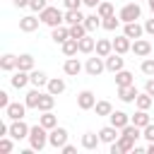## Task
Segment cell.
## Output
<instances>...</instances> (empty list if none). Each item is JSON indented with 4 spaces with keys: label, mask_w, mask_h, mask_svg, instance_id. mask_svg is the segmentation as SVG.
<instances>
[{
    "label": "cell",
    "mask_w": 154,
    "mask_h": 154,
    "mask_svg": "<svg viewBox=\"0 0 154 154\" xmlns=\"http://www.w3.org/2000/svg\"><path fill=\"white\" fill-rule=\"evenodd\" d=\"M17 70L31 72V70H34V55H29V53H22V55H17Z\"/></svg>",
    "instance_id": "obj_24"
},
{
    "label": "cell",
    "mask_w": 154,
    "mask_h": 154,
    "mask_svg": "<svg viewBox=\"0 0 154 154\" xmlns=\"http://www.w3.org/2000/svg\"><path fill=\"white\" fill-rule=\"evenodd\" d=\"M26 140H29V147H31L34 152H41V149L48 144V130L38 123V125H34V128L29 130V137H26Z\"/></svg>",
    "instance_id": "obj_1"
},
{
    "label": "cell",
    "mask_w": 154,
    "mask_h": 154,
    "mask_svg": "<svg viewBox=\"0 0 154 154\" xmlns=\"http://www.w3.org/2000/svg\"><path fill=\"white\" fill-rule=\"evenodd\" d=\"M118 17H120V22H123V24H128V22H137V19L142 17V7H140V2L135 0V2L123 5V7H120V12H118Z\"/></svg>",
    "instance_id": "obj_3"
},
{
    "label": "cell",
    "mask_w": 154,
    "mask_h": 154,
    "mask_svg": "<svg viewBox=\"0 0 154 154\" xmlns=\"http://www.w3.org/2000/svg\"><path fill=\"white\" fill-rule=\"evenodd\" d=\"M63 5H65V10H79L84 5V0H63Z\"/></svg>",
    "instance_id": "obj_45"
},
{
    "label": "cell",
    "mask_w": 154,
    "mask_h": 154,
    "mask_svg": "<svg viewBox=\"0 0 154 154\" xmlns=\"http://www.w3.org/2000/svg\"><path fill=\"white\" fill-rule=\"evenodd\" d=\"M96 14L103 19V17H111V14H116V10H113V5H111L108 0H101V2L96 5Z\"/></svg>",
    "instance_id": "obj_36"
},
{
    "label": "cell",
    "mask_w": 154,
    "mask_h": 154,
    "mask_svg": "<svg viewBox=\"0 0 154 154\" xmlns=\"http://www.w3.org/2000/svg\"><path fill=\"white\" fill-rule=\"evenodd\" d=\"M29 2H31V0H12L14 7H29Z\"/></svg>",
    "instance_id": "obj_50"
},
{
    "label": "cell",
    "mask_w": 154,
    "mask_h": 154,
    "mask_svg": "<svg viewBox=\"0 0 154 154\" xmlns=\"http://www.w3.org/2000/svg\"><path fill=\"white\" fill-rule=\"evenodd\" d=\"M29 7H31L34 12H43V10L48 7V2H46V0H31V2H29Z\"/></svg>",
    "instance_id": "obj_43"
},
{
    "label": "cell",
    "mask_w": 154,
    "mask_h": 154,
    "mask_svg": "<svg viewBox=\"0 0 154 154\" xmlns=\"http://www.w3.org/2000/svg\"><path fill=\"white\" fill-rule=\"evenodd\" d=\"M84 26H87V31L91 34V31H96L99 26H101V17L94 12V14H89V17H84Z\"/></svg>",
    "instance_id": "obj_37"
},
{
    "label": "cell",
    "mask_w": 154,
    "mask_h": 154,
    "mask_svg": "<svg viewBox=\"0 0 154 154\" xmlns=\"http://www.w3.org/2000/svg\"><path fill=\"white\" fill-rule=\"evenodd\" d=\"M29 125L24 123V118L22 120H12V125H10V137H14V140H24V137H29Z\"/></svg>",
    "instance_id": "obj_10"
},
{
    "label": "cell",
    "mask_w": 154,
    "mask_h": 154,
    "mask_svg": "<svg viewBox=\"0 0 154 154\" xmlns=\"http://www.w3.org/2000/svg\"><path fill=\"white\" fill-rule=\"evenodd\" d=\"M29 77H31V84H34V87H38V89L48 84V77H46V72H41V70H31V72H29Z\"/></svg>",
    "instance_id": "obj_34"
},
{
    "label": "cell",
    "mask_w": 154,
    "mask_h": 154,
    "mask_svg": "<svg viewBox=\"0 0 154 154\" xmlns=\"http://www.w3.org/2000/svg\"><path fill=\"white\" fill-rule=\"evenodd\" d=\"M12 140H14V137H12ZM12 140H10L7 135H5V137H0V152H5V154H7V152H12V149H14V142H12Z\"/></svg>",
    "instance_id": "obj_42"
},
{
    "label": "cell",
    "mask_w": 154,
    "mask_h": 154,
    "mask_svg": "<svg viewBox=\"0 0 154 154\" xmlns=\"http://www.w3.org/2000/svg\"><path fill=\"white\" fill-rule=\"evenodd\" d=\"M60 152H63V154H75V152H77V147H75V144H63V147H60Z\"/></svg>",
    "instance_id": "obj_49"
},
{
    "label": "cell",
    "mask_w": 154,
    "mask_h": 154,
    "mask_svg": "<svg viewBox=\"0 0 154 154\" xmlns=\"http://www.w3.org/2000/svg\"><path fill=\"white\" fill-rule=\"evenodd\" d=\"M144 91H147L149 96H154V77H149V79L144 82Z\"/></svg>",
    "instance_id": "obj_48"
},
{
    "label": "cell",
    "mask_w": 154,
    "mask_h": 154,
    "mask_svg": "<svg viewBox=\"0 0 154 154\" xmlns=\"http://www.w3.org/2000/svg\"><path fill=\"white\" fill-rule=\"evenodd\" d=\"M63 70H65V75H70V77H77V75L82 72V63H79V60L72 55V58H67V60H65Z\"/></svg>",
    "instance_id": "obj_19"
},
{
    "label": "cell",
    "mask_w": 154,
    "mask_h": 154,
    "mask_svg": "<svg viewBox=\"0 0 154 154\" xmlns=\"http://www.w3.org/2000/svg\"><path fill=\"white\" fill-rule=\"evenodd\" d=\"M130 123H135L137 128H147L149 123H152V118H149V113L147 111H142V108H137V113L130 118Z\"/></svg>",
    "instance_id": "obj_28"
},
{
    "label": "cell",
    "mask_w": 154,
    "mask_h": 154,
    "mask_svg": "<svg viewBox=\"0 0 154 154\" xmlns=\"http://www.w3.org/2000/svg\"><path fill=\"white\" fill-rule=\"evenodd\" d=\"M94 111H96V116H103V118H108V116L113 113V106H111V101H96Z\"/></svg>",
    "instance_id": "obj_38"
},
{
    "label": "cell",
    "mask_w": 154,
    "mask_h": 154,
    "mask_svg": "<svg viewBox=\"0 0 154 154\" xmlns=\"http://www.w3.org/2000/svg\"><path fill=\"white\" fill-rule=\"evenodd\" d=\"M38 22H41V17L26 14V17H22V19H19V29H22V31H26V34H31V31H36V29H38Z\"/></svg>",
    "instance_id": "obj_14"
},
{
    "label": "cell",
    "mask_w": 154,
    "mask_h": 154,
    "mask_svg": "<svg viewBox=\"0 0 154 154\" xmlns=\"http://www.w3.org/2000/svg\"><path fill=\"white\" fill-rule=\"evenodd\" d=\"M99 137H101V142H106V144H111V142H116L118 137H120V130L116 128V125H106V128H101L99 130Z\"/></svg>",
    "instance_id": "obj_12"
},
{
    "label": "cell",
    "mask_w": 154,
    "mask_h": 154,
    "mask_svg": "<svg viewBox=\"0 0 154 154\" xmlns=\"http://www.w3.org/2000/svg\"><path fill=\"white\" fill-rule=\"evenodd\" d=\"M152 103H154V96H149L147 91H144V94H137V99H135V106L142 108V111H149Z\"/></svg>",
    "instance_id": "obj_35"
},
{
    "label": "cell",
    "mask_w": 154,
    "mask_h": 154,
    "mask_svg": "<svg viewBox=\"0 0 154 154\" xmlns=\"http://www.w3.org/2000/svg\"><path fill=\"white\" fill-rule=\"evenodd\" d=\"M38 123H41L46 130H53V128L58 125V116H55L53 111H43V113L38 116Z\"/></svg>",
    "instance_id": "obj_21"
},
{
    "label": "cell",
    "mask_w": 154,
    "mask_h": 154,
    "mask_svg": "<svg viewBox=\"0 0 154 154\" xmlns=\"http://www.w3.org/2000/svg\"><path fill=\"white\" fill-rule=\"evenodd\" d=\"M152 55H154V51H152Z\"/></svg>",
    "instance_id": "obj_54"
},
{
    "label": "cell",
    "mask_w": 154,
    "mask_h": 154,
    "mask_svg": "<svg viewBox=\"0 0 154 154\" xmlns=\"http://www.w3.org/2000/svg\"><path fill=\"white\" fill-rule=\"evenodd\" d=\"M123 67H125V58H123L120 53H116V51H113L111 55H106V70H108V72H113V75H116V72H120Z\"/></svg>",
    "instance_id": "obj_7"
},
{
    "label": "cell",
    "mask_w": 154,
    "mask_h": 154,
    "mask_svg": "<svg viewBox=\"0 0 154 154\" xmlns=\"http://www.w3.org/2000/svg\"><path fill=\"white\" fill-rule=\"evenodd\" d=\"M51 38H53L55 43H65V41L70 38V26H67V24L53 26V29H51Z\"/></svg>",
    "instance_id": "obj_15"
},
{
    "label": "cell",
    "mask_w": 154,
    "mask_h": 154,
    "mask_svg": "<svg viewBox=\"0 0 154 154\" xmlns=\"http://www.w3.org/2000/svg\"><path fill=\"white\" fill-rule=\"evenodd\" d=\"M130 48H132V38H128L125 34H123V36H116V38H113V51H116V53L125 55V53H128Z\"/></svg>",
    "instance_id": "obj_16"
},
{
    "label": "cell",
    "mask_w": 154,
    "mask_h": 154,
    "mask_svg": "<svg viewBox=\"0 0 154 154\" xmlns=\"http://www.w3.org/2000/svg\"><path fill=\"white\" fill-rule=\"evenodd\" d=\"M91 51H96V38H91L87 34L79 38V53H91Z\"/></svg>",
    "instance_id": "obj_33"
},
{
    "label": "cell",
    "mask_w": 154,
    "mask_h": 154,
    "mask_svg": "<svg viewBox=\"0 0 154 154\" xmlns=\"http://www.w3.org/2000/svg\"><path fill=\"white\" fill-rule=\"evenodd\" d=\"M7 106H10V96H7V91H0V108L5 111Z\"/></svg>",
    "instance_id": "obj_47"
},
{
    "label": "cell",
    "mask_w": 154,
    "mask_h": 154,
    "mask_svg": "<svg viewBox=\"0 0 154 154\" xmlns=\"http://www.w3.org/2000/svg\"><path fill=\"white\" fill-rule=\"evenodd\" d=\"M99 142H101L99 132H84V135H82V147H84V149H89V152H91V149H96V147H99Z\"/></svg>",
    "instance_id": "obj_22"
},
{
    "label": "cell",
    "mask_w": 154,
    "mask_h": 154,
    "mask_svg": "<svg viewBox=\"0 0 154 154\" xmlns=\"http://www.w3.org/2000/svg\"><path fill=\"white\" fill-rule=\"evenodd\" d=\"M87 34H89V31H87L84 22H82V24H72V26H70V36H72V38H77V41H79L82 36H87Z\"/></svg>",
    "instance_id": "obj_40"
},
{
    "label": "cell",
    "mask_w": 154,
    "mask_h": 154,
    "mask_svg": "<svg viewBox=\"0 0 154 154\" xmlns=\"http://www.w3.org/2000/svg\"><path fill=\"white\" fill-rule=\"evenodd\" d=\"M60 48H63V53H65L67 58H72V55H77V53H79V41L70 36L65 43H60Z\"/></svg>",
    "instance_id": "obj_23"
},
{
    "label": "cell",
    "mask_w": 154,
    "mask_h": 154,
    "mask_svg": "<svg viewBox=\"0 0 154 154\" xmlns=\"http://www.w3.org/2000/svg\"><path fill=\"white\" fill-rule=\"evenodd\" d=\"M144 34L154 36V14H152V19H147V22H144Z\"/></svg>",
    "instance_id": "obj_46"
},
{
    "label": "cell",
    "mask_w": 154,
    "mask_h": 154,
    "mask_svg": "<svg viewBox=\"0 0 154 154\" xmlns=\"http://www.w3.org/2000/svg\"><path fill=\"white\" fill-rule=\"evenodd\" d=\"M77 106H79L82 111H91V108L96 106V96H94V91H89V89L79 91V94H77Z\"/></svg>",
    "instance_id": "obj_8"
},
{
    "label": "cell",
    "mask_w": 154,
    "mask_h": 154,
    "mask_svg": "<svg viewBox=\"0 0 154 154\" xmlns=\"http://www.w3.org/2000/svg\"><path fill=\"white\" fill-rule=\"evenodd\" d=\"M137 87L135 84H128V87H118V99L123 101V103H135V99H137Z\"/></svg>",
    "instance_id": "obj_11"
},
{
    "label": "cell",
    "mask_w": 154,
    "mask_h": 154,
    "mask_svg": "<svg viewBox=\"0 0 154 154\" xmlns=\"http://www.w3.org/2000/svg\"><path fill=\"white\" fill-rule=\"evenodd\" d=\"M84 70H87L89 77H99V75L106 70V58H101V55H96V58H87Z\"/></svg>",
    "instance_id": "obj_4"
},
{
    "label": "cell",
    "mask_w": 154,
    "mask_h": 154,
    "mask_svg": "<svg viewBox=\"0 0 154 154\" xmlns=\"http://www.w3.org/2000/svg\"><path fill=\"white\" fill-rule=\"evenodd\" d=\"M48 144L51 147H55V149H60L63 144H67V130L65 128H53V130H48Z\"/></svg>",
    "instance_id": "obj_5"
},
{
    "label": "cell",
    "mask_w": 154,
    "mask_h": 154,
    "mask_svg": "<svg viewBox=\"0 0 154 154\" xmlns=\"http://www.w3.org/2000/svg\"><path fill=\"white\" fill-rule=\"evenodd\" d=\"M147 5H149V10H152V14H154V0H147Z\"/></svg>",
    "instance_id": "obj_53"
},
{
    "label": "cell",
    "mask_w": 154,
    "mask_h": 154,
    "mask_svg": "<svg viewBox=\"0 0 154 154\" xmlns=\"http://www.w3.org/2000/svg\"><path fill=\"white\" fill-rule=\"evenodd\" d=\"M53 106H55V96H53L51 91H46V94L41 96V101H38V108H36V111H41V113H43V111H53Z\"/></svg>",
    "instance_id": "obj_32"
},
{
    "label": "cell",
    "mask_w": 154,
    "mask_h": 154,
    "mask_svg": "<svg viewBox=\"0 0 154 154\" xmlns=\"http://www.w3.org/2000/svg\"><path fill=\"white\" fill-rule=\"evenodd\" d=\"M128 84H135V75L123 67L120 72H116V87H128Z\"/></svg>",
    "instance_id": "obj_25"
},
{
    "label": "cell",
    "mask_w": 154,
    "mask_h": 154,
    "mask_svg": "<svg viewBox=\"0 0 154 154\" xmlns=\"http://www.w3.org/2000/svg\"><path fill=\"white\" fill-rule=\"evenodd\" d=\"M123 34L128 36V38H142V34H144V24H137V22H128L125 26H123Z\"/></svg>",
    "instance_id": "obj_13"
},
{
    "label": "cell",
    "mask_w": 154,
    "mask_h": 154,
    "mask_svg": "<svg viewBox=\"0 0 154 154\" xmlns=\"http://www.w3.org/2000/svg\"><path fill=\"white\" fill-rule=\"evenodd\" d=\"M0 67H2L5 72H12V70H17V55H12V53H5V55L0 58Z\"/></svg>",
    "instance_id": "obj_31"
},
{
    "label": "cell",
    "mask_w": 154,
    "mask_h": 154,
    "mask_svg": "<svg viewBox=\"0 0 154 154\" xmlns=\"http://www.w3.org/2000/svg\"><path fill=\"white\" fill-rule=\"evenodd\" d=\"M116 142H118V147L123 149V154H125V152H135V147H137V144H135L137 140H135V137H128V135H123V132H120V137H118Z\"/></svg>",
    "instance_id": "obj_29"
},
{
    "label": "cell",
    "mask_w": 154,
    "mask_h": 154,
    "mask_svg": "<svg viewBox=\"0 0 154 154\" xmlns=\"http://www.w3.org/2000/svg\"><path fill=\"white\" fill-rule=\"evenodd\" d=\"M84 22V14L79 10H65V24L72 26V24H82Z\"/></svg>",
    "instance_id": "obj_30"
},
{
    "label": "cell",
    "mask_w": 154,
    "mask_h": 154,
    "mask_svg": "<svg viewBox=\"0 0 154 154\" xmlns=\"http://www.w3.org/2000/svg\"><path fill=\"white\" fill-rule=\"evenodd\" d=\"M140 67H142V72H144L147 77H154V58H149V55H147V58L142 60V65H140Z\"/></svg>",
    "instance_id": "obj_41"
},
{
    "label": "cell",
    "mask_w": 154,
    "mask_h": 154,
    "mask_svg": "<svg viewBox=\"0 0 154 154\" xmlns=\"http://www.w3.org/2000/svg\"><path fill=\"white\" fill-rule=\"evenodd\" d=\"M26 113V103H19V101H10V106L5 108V116L10 120H22Z\"/></svg>",
    "instance_id": "obj_9"
},
{
    "label": "cell",
    "mask_w": 154,
    "mask_h": 154,
    "mask_svg": "<svg viewBox=\"0 0 154 154\" xmlns=\"http://www.w3.org/2000/svg\"><path fill=\"white\" fill-rule=\"evenodd\" d=\"M137 58H147V55H152V51H154V46L147 41V38H135L132 41V48H130Z\"/></svg>",
    "instance_id": "obj_6"
},
{
    "label": "cell",
    "mask_w": 154,
    "mask_h": 154,
    "mask_svg": "<svg viewBox=\"0 0 154 154\" xmlns=\"http://www.w3.org/2000/svg\"><path fill=\"white\" fill-rule=\"evenodd\" d=\"M65 79H60V77H53V79H48V84H46V89L53 94V96H58V94H63L65 91Z\"/></svg>",
    "instance_id": "obj_26"
},
{
    "label": "cell",
    "mask_w": 154,
    "mask_h": 154,
    "mask_svg": "<svg viewBox=\"0 0 154 154\" xmlns=\"http://www.w3.org/2000/svg\"><path fill=\"white\" fill-rule=\"evenodd\" d=\"M29 82H31V77H29V72H24V70H17V72L10 77V84H12L14 89H24Z\"/></svg>",
    "instance_id": "obj_17"
},
{
    "label": "cell",
    "mask_w": 154,
    "mask_h": 154,
    "mask_svg": "<svg viewBox=\"0 0 154 154\" xmlns=\"http://www.w3.org/2000/svg\"><path fill=\"white\" fill-rule=\"evenodd\" d=\"M99 2H101V0H84V5H87V7H94V10H96Z\"/></svg>",
    "instance_id": "obj_51"
},
{
    "label": "cell",
    "mask_w": 154,
    "mask_h": 154,
    "mask_svg": "<svg viewBox=\"0 0 154 154\" xmlns=\"http://www.w3.org/2000/svg\"><path fill=\"white\" fill-rule=\"evenodd\" d=\"M142 137L147 142H154V123H149L147 128H142Z\"/></svg>",
    "instance_id": "obj_44"
},
{
    "label": "cell",
    "mask_w": 154,
    "mask_h": 154,
    "mask_svg": "<svg viewBox=\"0 0 154 154\" xmlns=\"http://www.w3.org/2000/svg\"><path fill=\"white\" fill-rule=\"evenodd\" d=\"M118 24H120V17H116V14L103 17V22H101V26H103L106 31H116V29H118Z\"/></svg>",
    "instance_id": "obj_39"
},
{
    "label": "cell",
    "mask_w": 154,
    "mask_h": 154,
    "mask_svg": "<svg viewBox=\"0 0 154 154\" xmlns=\"http://www.w3.org/2000/svg\"><path fill=\"white\" fill-rule=\"evenodd\" d=\"M38 17H41V22L46 24V26H60V24H65V12L63 10H58V7H46L43 12H38Z\"/></svg>",
    "instance_id": "obj_2"
},
{
    "label": "cell",
    "mask_w": 154,
    "mask_h": 154,
    "mask_svg": "<svg viewBox=\"0 0 154 154\" xmlns=\"http://www.w3.org/2000/svg\"><path fill=\"white\" fill-rule=\"evenodd\" d=\"M108 120H111V125H116L118 130H123V128L130 123V116H128L125 111H113V113L108 116Z\"/></svg>",
    "instance_id": "obj_18"
},
{
    "label": "cell",
    "mask_w": 154,
    "mask_h": 154,
    "mask_svg": "<svg viewBox=\"0 0 154 154\" xmlns=\"http://www.w3.org/2000/svg\"><path fill=\"white\" fill-rule=\"evenodd\" d=\"M147 152H149V154H154V142H149V144H147Z\"/></svg>",
    "instance_id": "obj_52"
},
{
    "label": "cell",
    "mask_w": 154,
    "mask_h": 154,
    "mask_svg": "<svg viewBox=\"0 0 154 154\" xmlns=\"http://www.w3.org/2000/svg\"><path fill=\"white\" fill-rule=\"evenodd\" d=\"M41 96H43V91H38V87H34L31 91H26V99H24L26 108H38V101H41Z\"/></svg>",
    "instance_id": "obj_27"
},
{
    "label": "cell",
    "mask_w": 154,
    "mask_h": 154,
    "mask_svg": "<svg viewBox=\"0 0 154 154\" xmlns=\"http://www.w3.org/2000/svg\"><path fill=\"white\" fill-rule=\"evenodd\" d=\"M111 53H113V41L111 38H96V55L106 58Z\"/></svg>",
    "instance_id": "obj_20"
}]
</instances>
